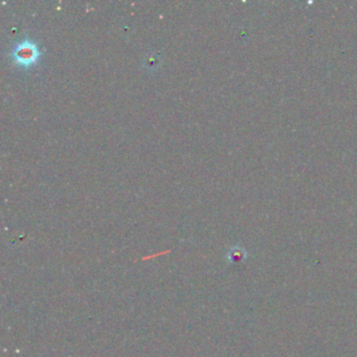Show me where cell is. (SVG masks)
<instances>
[{
    "label": "cell",
    "instance_id": "3",
    "mask_svg": "<svg viewBox=\"0 0 357 357\" xmlns=\"http://www.w3.org/2000/svg\"><path fill=\"white\" fill-rule=\"evenodd\" d=\"M145 68L149 69V70H155L160 67L161 65V56L158 53H151L148 56H146L144 58V62H143Z\"/></svg>",
    "mask_w": 357,
    "mask_h": 357
},
{
    "label": "cell",
    "instance_id": "2",
    "mask_svg": "<svg viewBox=\"0 0 357 357\" xmlns=\"http://www.w3.org/2000/svg\"><path fill=\"white\" fill-rule=\"evenodd\" d=\"M247 258V251L241 246H234L226 253V260L228 263L239 264Z\"/></svg>",
    "mask_w": 357,
    "mask_h": 357
},
{
    "label": "cell",
    "instance_id": "1",
    "mask_svg": "<svg viewBox=\"0 0 357 357\" xmlns=\"http://www.w3.org/2000/svg\"><path fill=\"white\" fill-rule=\"evenodd\" d=\"M40 55L37 44L29 39L18 42L12 49V57L14 61L22 67H31L36 64Z\"/></svg>",
    "mask_w": 357,
    "mask_h": 357
}]
</instances>
